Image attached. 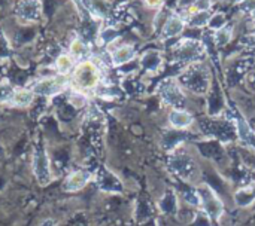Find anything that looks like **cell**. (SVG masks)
<instances>
[{"instance_id":"obj_1","label":"cell","mask_w":255,"mask_h":226,"mask_svg":"<svg viewBox=\"0 0 255 226\" xmlns=\"http://www.w3.org/2000/svg\"><path fill=\"white\" fill-rule=\"evenodd\" d=\"M72 80L75 88L79 91L97 89L100 86L102 73L94 61L81 60L72 72Z\"/></svg>"},{"instance_id":"obj_19","label":"cell","mask_w":255,"mask_h":226,"mask_svg":"<svg viewBox=\"0 0 255 226\" xmlns=\"http://www.w3.org/2000/svg\"><path fill=\"white\" fill-rule=\"evenodd\" d=\"M209 19H211L209 10H197V12L191 16L190 22H191V25H194V27H202V25H205V24H209Z\"/></svg>"},{"instance_id":"obj_4","label":"cell","mask_w":255,"mask_h":226,"mask_svg":"<svg viewBox=\"0 0 255 226\" xmlns=\"http://www.w3.org/2000/svg\"><path fill=\"white\" fill-rule=\"evenodd\" d=\"M199 195H200V203L202 207L205 210V213H208L206 216H209L211 219H220L223 216L224 212V206L220 200V197L217 195V192L214 189H211L209 186L203 185L197 189Z\"/></svg>"},{"instance_id":"obj_16","label":"cell","mask_w":255,"mask_h":226,"mask_svg":"<svg viewBox=\"0 0 255 226\" xmlns=\"http://www.w3.org/2000/svg\"><path fill=\"white\" fill-rule=\"evenodd\" d=\"M235 203L239 207H250L255 203V188H245L235 194Z\"/></svg>"},{"instance_id":"obj_15","label":"cell","mask_w":255,"mask_h":226,"mask_svg":"<svg viewBox=\"0 0 255 226\" xmlns=\"http://www.w3.org/2000/svg\"><path fill=\"white\" fill-rule=\"evenodd\" d=\"M184 21L176 16V15H172L167 18L164 27H163V31H161V36L163 37H175V36H179L182 31H184Z\"/></svg>"},{"instance_id":"obj_6","label":"cell","mask_w":255,"mask_h":226,"mask_svg":"<svg viewBox=\"0 0 255 226\" xmlns=\"http://www.w3.org/2000/svg\"><path fill=\"white\" fill-rule=\"evenodd\" d=\"M31 92L34 95H40V97H54L57 94H60L61 91H64V82L55 76H48V77H42L39 79L34 85H31Z\"/></svg>"},{"instance_id":"obj_8","label":"cell","mask_w":255,"mask_h":226,"mask_svg":"<svg viewBox=\"0 0 255 226\" xmlns=\"http://www.w3.org/2000/svg\"><path fill=\"white\" fill-rule=\"evenodd\" d=\"M40 12H42V6L39 0H19L16 7V15L19 21L24 22L22 25H28L39 21Z\"/></svg>"},{"instance_id":"obj_2","label":"cell","mask_w":255,"mask_h":226,"mask_svg":"<svg viewBox=\"0 0 255 226\" xmlns=\"http://www.w3.org/2000/svg\"><path fill=\"white\" fill-rule=\"evenodd\" d=\"M179 85L194 94H205L209 88V70L203 64H191L179 77Z\"/></svg>"},{"instance_id":"obj_21","label":"cell","mask_w":255,"mask_h":226,"mask_svg":"<svg viewBox=\"0 0 255 226\" xmlns=\"http://www.w3.org/2000/svg\"><path fill=\"white\" fill-rule=\"evenodd\" d=\"M161 3H163V0H145V4L148 7H158V6H161Z\"/></svg>"},{"instance_id":"obj_17","label":"cell","mask_w":255,"mask_h":226,"mask_svg":"<svg viewBox=\"0 0 255 226\" xmlns=\"http://www.w3.org/2000/svg\"><path fill=\"white\" fill-rule=\"evenodd\" d=\"M88 48L85 45V42L79 37H75L70 45H69V54L75 58V60H81L85 54H87Z\"/></svg>"},{"instance_id":"obj_7","label":"cell","mask_w":255,"mask_h":226,"mask_svg":"<svg viewBox=\"0 0 255 226\" xmlns=\"http://www.w3.org/2000/svg\"><path fill=\"white\" fill-rule=\"evenodd\" d=\"M33 171L37 177V182L45 186L51 182V170H49V161L48 155L42 148H37L33 152Z\"/></svg>"},{"instance_id":"obj_9","label":"cell","mask_w":255,"mask_h":226,"mask_svg":"<svg viewBox=\"0 0 255 226\" xmlns=\"http://www.w3.org/2000/svg\"><path fill=\"white\" fill-rule=\"evenodd\" d=\"M203 52L202 49V45L196 40H184L178 49H176V58L181 60V61H185V63H190V61H196V58H199V55Z\"/></svg>"},{"instance_id":"obj_5","label":"cell","mask_w":255,"mask_h":226,"mask_svg":"<svg viewBox=\"0 0 255 226\" xmlns=\"http://www.w3.org/2000/svg\"><path fill=\"white\" fill-rule=\"evenodd\" d=\"M170 168L182 180H187V182L194 180V177H197V174H199V168H197L196 161L188 155H175V156H172Z\"/></svg>"},{"instance_id":"obj_12","label":"cell","mask_w":255,"mask_h":226,"mask_svg":"<svg viewBox=\"0 0 255 226\" xmlns=\"http://www.w3.org/2000/svg\"><path fill=\"white\" fill-rule=\"evenodd\" d=\"M136 57V51L131 45H121L111 51V61L115 67L128 64Z\"/></svg>"},{"instance_id":"obj_11","label":"cell","mask_w":255,"mask_h":226,"mask_svg":"<svg viewBox=\"0 0 255 226\" xmlns=\"http://www.w3.org/2000/svg\"><path fill=\"white\" fill-rule=\"evenodd\" d=\"M194 119L185 109H172L169 113V124L175 131L188 130L193 125Z\"/></svg>"},{"instance_id":"obj_3","label":"cell","mask_w":255,"mask_h":226,"mask_svg":"<svg viewBox=\"0 0 255 226\" xmlns=\"http://www.w3.org/2000/svg\"><path fill=\"white\" fill-rule=\"evenodd\" d=\"M160 97L163 98V101L166 104H169L172 109H184L185 106V95H184V89L179 85V82L176 79H169L166 82H163L158 88Z\"/></svg>"},{"instance_id":"obj_13","label":"cell","mask_w":255,"mask_h":226,"mask_svg":"<svg viewBox=\"0 0 255 226\" xmlns=\"http://www.w3.org/2000/svg\"><path fill=\"white\" fill-rule=\"evenodd\" d=\"M33 98H34V94L31 92V89L16 88L10 91L7 103L13 107H28L33 103Z\"/></svg>"},{"instance_id":"obj_20","label":"cell","mask_w":255,"mask_h":226,"mask_svg":"<svg viewBox=\"0 0 255 226\" xmlns=\"http://www.w3.org/2000/svg\"><path fill=\"white\" fill-rule=\"evenodd\" d=\"M184 200L185 203H188L190 206L193 207H202V203H200V195L197 191H190V192H185L184 194Z\"/></svg>"},{"instance_id":"obj_14","label":"cell","mask_w":255,"mask_h":226,"mask_svg":"<svg viewBox=\"0 0 255 226\" xmlns=\"http://www.w3.org/2000/svg\"><path fill=\"white\" fill-rule=\"evenodd\" d=\"M75 66H76V60L69 52L58 55L55 58V63H54V69H55L57 75L61 76V77L63 76H69L73 72Z\"/></svg>"},{"instance_id":"obj_10","label":"cell","mask_w":255,"mask_h":226,"mask_svg":"<svg viewBox=\"0 0 255 226\" xmlns=\"http://www.w3.org/2000/svg\"><path fill=\"white\" fill-rule=\"evenodd\" d=\"M90 179H91V174L88 171H84V170L73 171L66 177V180L63 183V189L67 192H78L87 186Z\"/></svg>"},{"instance_id":"obj_18","label":"cell","mask_w":255,"mask_h":226,"mask_svg":"<svg viewBox=\"0 0 255 226\" xmlns=\"http://www.w3.org/2000/svg\"><path fill=\"white\" fill-rule=\"evenodd\" d=\"M69 103H70L73 107L81 109V107H84V106L87 104V97H85V94H84L82 91H79V89L75 88V89L69 94Z\"/></svg>"}]
</instances>
